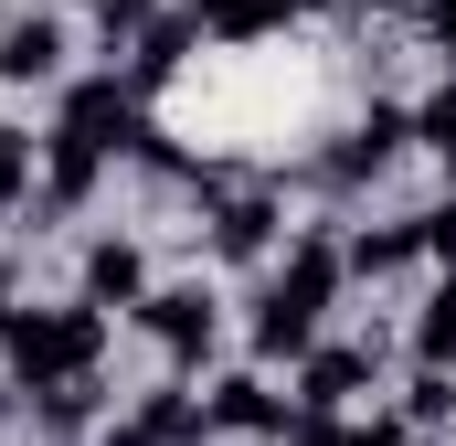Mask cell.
I'll return each instance as SVG.
<instances>
[{"instance_id": "obj_1", "label": "cell", "mask_w": 456, "mask_h": 446, "mask_svg": "<svg viewBox=\"0 0 456 446\" xmlns=\"http://www.w3.org/2000/svg\"><path fill=\"white\" fill-rule=\"evenodd\" d=\"M340 287H350L340 234H297V244H287V266L255 287V319H244L255 361H308V351H319V319H330V298H340Z\"/></svg>"}, {"instance_id": "obj_2", "label": "cell", "mask_w": 456, "mask_h": 446, "mask_svg": "<svg viewBox=\"0 0 456 446\" xmlns=\"http://www.w3.org/2000/svg\"><path fill=\"white\" fill-rule=\"evenodd\" d=\"M0 361H11V383L32 393V383H64V372H96L107 361V309L96 298H11V319H0Z\"/></svg>"}, {"instance_id": "obj_3", "label": "cell", "mask_w": 456, "mask_h": 446, "mask_svg": "<svg viewBox=\"0 0 456 446\" xmlns=\"http://www.w3.org/2000/svg\"><path fill=\"white\" fill-rule=\"evenodd\" d=\"M191 213H202V244H213V266H265L276 255V234H287V181H265V170H191Z\"/></svg>"}, {"instance_id": "obj_4", "label": "cell", "mask_w": 456, "mask_h": 446, "mask_svg": "<svg viewBox=\"0 0 456 446\" xmlns=\"http://www.w3.org/2000/svg\"><path fill=\"white\" fill-rule=\"evenodd\" d=\"M138 330L159 340V361H170V372H202V361L224 351V298H213L202 277H170V287H149V298H138Z\"/></svg>"}, {"instance_id": "obj_5", "label": "cell", "mask_w": 456, "mask_h": 446, "mask_svg": "<svg viewBox=\"0 0 456 446\" xmlns=\"http://www.w3.org/2000/svg\"><path fill=\"white\" fill-rule=\"evenodd\" d=\"M403 149H414V107H382V96H371V107H361L340 138L308 160V181H330V192H361V181H382Z\"/></svg>"}, {"instance_id": "obj_6", "label": "cell", "mask_w": 456, "mask_h": 446, "mask_svg": "<svg viewBox=\"0 0 456 446\" xmlns=\"http://www.w3.org/2000/svg\"><path fill=\"white\" fill-rule=\"evenodd\" d=\"M371 383H382V340H319V351L297 361V404H308V415H350Z\"/></svg>"}, {"instance_id": "obj_7", "label": "cell", "mask_w": 456, "mask_h": 446, "mask_svg": "<svg viewBox=\"0 0 456 446\" xmlns=\"http://www.w3.org/2000/svg\"><path fill=\"white\" fill-rule=\"evenodd\" d=\"M202 415H213V436H255V446H276V436H287V404H276L265 361H244V372H213V383H202Z\"/></svg>"}, {"instance_id": "obj_8", "label": "cell", "mask_w": 456, "mask_h": 446, "mask_svg": "<svg viewBox=\"0 0 456 446\" xmlns=\"http://www.w3.org/2000/svg\"><path fill=\"white\" fill-rule=\"evenodd\" d=\"M64 64H75V21L64 11L0 21V86H64Z\"/></svg>"}, {"instance_id": "obj_9", "label": "cell", "mask_w": 456, "mask_h": 446, "mask_svg": "<svg viewBox=\"0 0 456 446\" xmlns=\"http://www.w3.org/2000/svg\"><path fill=\"white\" fill-rule=\"evenodd\" d=\"M96 181H107V149H96L86 128L53 117V128H43V192H32V213H75Z\"/></svg>"}, {"instance_id": "obj_10", "label": "cell", "mask_w": 456, "mask_h": 446, "mask_svg": "<svg viewBox=\"0 0 456 446\" xmlns=\"http://www.w3.org/2000/svg\"><path fill=\"white\" fill-rule=\"evenodd\" d=\"M149 287H159V277H149V255H138V244H127V234H96V244H86V287H75V298H96V309H127V319H138V298H149Z\"/></svg>"}, {"instance_id": "obj_11", "label": "cell", "mask_w": 456, "mask_h": 446, "mask_svg": "<svg viewBox=\"0 0 456 446\" xmlns=\"http://www.w3.org/2000/svg\"><path fill=\"white\" fill-rule=\"evenodd\" d=\"M191 43H202V21H191V11H149V21H138V43H127V86H138V96H159V86L191 64Z\"/></svg>"}, {"instance_id": "obj_12", "label": "cell", "mask_w": 456, "mask_h": 446, "mask_svg": "<svg viewBox=\"0 0 456 446\" xmlns=\"http://www.w3.org/2000/svg\"><path fill=\"white\" fill-rule=\"evenodd\" d=\"M21 404H32V425H43V436H86V425H107V372H64V383H32V393H21Z\"/></svg>"}, {"instance_id": "obj_13", "label": "cell", "mask_w": 456, "mask_h": 446, "mask_svg": "<svg viewBox=\"0 0 456 446\" xmlns=\"http://www.w3.org/2000/svg\"><path fill=\"white\" fill-rule=\"evenodd\" d=\"M340 255H350V277H371V287H382V277H414V266H436V255H425V213H414V223H361Z\"/></svg>"}, {"instance_id": "obj_14", "label": "cell", "mask_w": 456, "mask_h": 446, "mask_svg": "<svg viewBox=\"0 0 456 446\" xmlns=\"http://www.w3.org/2000/svg\"><path fill=\"white\" fill-rule=\"evenodd\" d=\"M213 43H265V32H287L297 21V0H181Z\"/></svg>"}, {"instance_id": "obj_15", "label": "cell", "mask_w": 456, "mask_h": 446, "mask_svg": "<svg viewBox=\"0 0 456 446\" xmlns=\"http://www.w3.org/2000/svg\"><path fill=\"white\" fill-rule=\"evenodd\" d=\"M127 415H138V425H149L159 446H202V436H213V415H202V393H181V383H159V393H138Z\"/></svg>"}, {"instance_id": "obj_16", "label": "cell", "mask_w": 456, "mask_h": 446, "mask_svg": "<svg viewBox=\"0 0 456 446\" xmlns=\"http://www.w3.org/2000/svg\"><path fill=\"white\" fill-rule=\"evenodd\" d=\"M414 361H446L456 372V266H436V287H425V309H414Z\"/></svg>"}, {"instance_id": "obj_17", "label": "cell", "mask_w": 456, "mask_h": 446, "mask_svg": "<svg viewBox=\"0 0 456 446\" xmlns=\"http://www.w3.org/2000/svg\"><path fill=\"white\" fill-rule=\"evenodd\" d=\"M32 192H43V138L0 117V213H32Z\"/></svg>"}, {"instance_id": "obj_18", "label": "cell", "mask_w": 456, "mask_h": 446, "mask_svg": "<svg viewBox=\"0 0 456 446\" xmlns=\"http://www.w3.org/2000/svg\"><path fill=\"white\" fill-rule=\"evenodd\" d=\"M446 415H456V372H446V361H414V383H403V425L436 436Z\"/></svg>"}, {"instance_id": "obj_19", "label": "cell", "mask_w": 456, "mask_h": 446, "mask_svg": "<svg viewBox=\"0 0 456 446\" xmlns=\"http://www.w3.org/2000/svg\"><path fill=\"white\" fill-rule=\"evenodd\" d=\"M414 149H436V160H446V181H456V64H446V86L414 107Z\"/></svg>"}, {"instance_id": "obj_20", "label": "cell", "mask_w": 456, "mask_h": 446, "mask_svg": "<svg viewBox=\"0 0 456 446\" xmlns=\"http://www.w3.org/2000/svg\"><path fill=\"white\" fill-rule=\"evenodd\" d=\"M425 255H436V266H456V181H446V202L425 213Z\"/></svg>"}, {"instance_id": "obj_21", "label": "cell", "mask_w": 456, "mask_h": 446, "mask_svg": "<svg viewBox=\"0 0 456 446\" xmlns=\"http://www.w3.org/2000/svg\"><path fill=\"white\" fill-rule=\"evenodd\" d=\"M96 446H159V436H149L138 415H107V436H96Z\"/></svg>"}, {"instance_id": "obj_22", "label": "cell", "mask_w": 456, "mask_h": 446, "mask_svg": "<svg viewBox=\"0 0 456 446\" xmlns=\"http://www.w3.org/2000/svg\"><path fill=\"white\" fill-rule=\"evenodd\" d=\"M11 298H21V287H11V255H0V319H11Z\"/></svg>"}, {"instance_id": "obj_23", "label": "cell", "mask_w": 456, "mask_h": 446, "mask_svg": "<svg viewBox=\"0 0 456 446\" xmlns=\"http://www.w3.org/2000/svg\"><path fill=\"white\" fill-rule=\"evenodd\" d=\"M11 393H21V383H0V425H11Z\"/></svg>"}, {"instance_id": "obj_24", "label": "cell", "mask_w": 456, "mask_h": 446, "mask_svg": "<svg viewBox=\"0 0 456 446\" xmlns=\"http://www.w3.org/2000/svg\"><path fill=\"white\" fill-rule=\"evenodd\" d=\"M32 446H64V436H32Z\"/></svg>"}]
</instances>
